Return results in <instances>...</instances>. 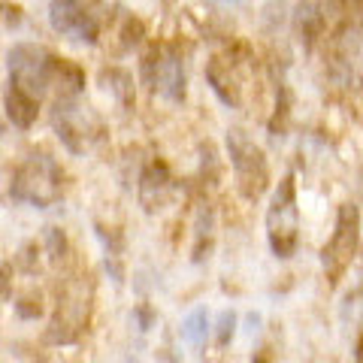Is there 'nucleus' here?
<instances>
[{
    "instance_id": "nucleus-1",
    "label": "nucleus",
    "mask_w": 363,
    "mask_h": 363,
    "mask_svg": "<svg viewBox=\"0 0 363 363\" xmlns=\"http://www.w3.org/2000/svg\"><path fill=\"white\" fill-rule=\"evenodd\" d=\"M91 306H94V285H91V279L76 276L67 281L58 297L55 318L49 321V330H45V342H52V345L76 342L91 321Z\"/></svg>"
},
{
    "instance_id": "nucleus-2",
    "label": "nucleus",
    "mask_w": 363,
    "mask_h": 363,
    "mask_svg": "<svg viewBox=\"0 0 363 363\" xmlns=\"http://www.w3.org/2000/svg\"><path fill=\"white\" fill-rule=\"evenodd\" d=\"M267 240L272 255L288 260L300 248V206H297V182L288 173L272 191L267 209Z\"/></svg>"
},
{
    "instance_id": "nucleus-3",
    "label": "nucleus",
    "mask_w": 363,
    "mask_h": 363,
    "mask_svg": "<svg viewBox=\"0 0 363 363\" xmlns=\"http://www.w3.org/2000/svg\"><path fill=\"white\" fill-rule=\"evenodd\" d=\"M49 21L61 37L94 45L109 28L112 13H109L106 0H52Z\"/></svg>"
},
{
    "instance_id": "nucleus-4",
    "label": "nucleus",
    "mask_w": 363,
    "mask_h": 363,
    "mask_svg": "<svg viewBox=\"0 0 363 363\" xmlns=\"http://www.w3.org/2000/svg\"><path fill=\"white\" fill-rule=\"evenodd\" d=\"M13 197L37 209H49L64 194V173L49 155H30L13 176Z\"/></svg>"
},
{
    "instance_id": "nucleus-5",
    "label": "nucleus",
    "mask_w": 363,
    "mask_h": 363,
    "mask_svg": "<svg viewBox=\"0 0 363 363\" xmlns=\"http://www.w3.org/2000/svg\"><path fill=\"white\" fill-rule=\"evenodd\" d=\"M227 155H230V167H233L240 194L245 200L264 197V191L269 188V167H267V157L260 152V145L245 130L233 128L227 133Z\"/></svg>"
},
{
    "instance_id": "nucleus-6",
    "label": "nucleus",
    "mask_w": 363,
    "mask_h": 363,
    "mask_svg": "<svg viewBox=\"0 0 363 363\" xmlns=\"http://www.w3.org/2000/svg\"><path fill=\"white\" fill-rule=\"evenodd\" d=\"M143 82L152 94L182 104L185 100V61L179 58L173 45H155L143 58Z\"/></svg>"
},
{
    "instance_id": "nucleus-7",
    "label": "nucleus",
    "mask_w": 363,
    "mask_h": 363,
    "mask_svg": "<svg viewBox=\"0 0 363 363\" xmlns=\"http://www.w3.org/2000/svg\"><path fill=\"white\" fill-rule=\"evenodd\" d=\"M357 248H360V212H357L354 203H345L336 215V230L330 236V242H327L324 252H321L327 279H330L333 285L345 276L351 260L357 257Z\"/></svg>"
},
{
    "instance_id": "nucleus-8",
    "label": "nucleus",
    "mask_w": 363,
    "mask_h": 363,
    "mask_svg": "<svg viewBox=\"0 0 363 363\" xmlns=\"http://www.w3.org/2000/svg\"><path fill=\"white\" fill-rule=\"evenodd\" d=\"M52 55L43 45L21 43L9 52V82L25 88L30 97L43 100L45 97V70H49Z\"/></svg>"
},
{
    "instance_id": "nucleus-9",
    "label": "nucleus",
    "mask_w": 363,
    "mask_h": 363,
    "mask_svg": "<svg viewBox=\"0 0 363 363\" xmlns=\"http://www.w3.org/2000/svg\"><path fill=\"white\" fill-rule=\"evenodd\" d=\"M55 130H58L67 149L82 155L85 149H91L94 136L100 133V124L91 118L85 109H79L70 100H64V104H58V112H55Z\"/></svg>"
},
{
    "instance_id": "nucleus-10",
    "label": "nucleus",
    "mask_w": 363,
    "mask_h": 363,
    "mask_svg": "<svg viewBox=\"0 0 363 363\" xmlns=\"http://www.w3.org/2000/svg\"><path fill=\"white\" fill-rule=\"evenodd\" d=\"M176 191V182H173V173H169V167L164 161H149L140 176V206L145 212H161L169 197H173Z\"/></svg>"
},
{
    "instance_id": "nucleus-11",
    "label": "nucleus",
    "mask_w": 363,
    "mask_h": 363,
    "mask_svg": "<svg viewBox=\"0 0 363 363\" xmlns=\"http://www.w3.org/2000/svg\"><path fill=\"white\" fill-rule=\"evenodd\" d=\"M85 88V73L82 67L67 61V58H49V70H45V94H55L58 104L64 100H76Z\"/></svg>"
},
{
    "instance_id": "nucleus-12",
    "label": "nucleus",
    "mask_w": 363,
    "mask_h": 363,
    "mask_svg": "<svg viewBox=\"0 0 363 363\" xmlns=\"http://www.w3.org/2000/svg\"><path fill=\"white\" fill-rule=\"evenodd\" d=\"M206 79H209L215 94L221 97V104H227V106L242 104V79H240V70H236L233 58H212L206 64Z\"/></svg>"
},
{
    "instance_id": "nucleus-13",
    "label": "nucleus",
    "mask_w": 363,
    "mask_h": 363,
    "mask_svg": "<svg viewBox=\"0 0 363 363\" xmlns=\"http://www.w3.org/2000/svg\"><path fill=\"white\" fill-rule=\"evenodd\" d=\"M4 104H6V118L13 121L16 128H21V130L33 128V121H37V112H40V100L37 97H30L25 88H18V85L9 82Z\"/></svg>"
},
{
    "instance_id": "nucleus-14",
    "label": "nucleus",
    "mask_w": 363,
    "mask_h": 363,
    "mask_svg": "<svg viewBox=\"0 0 363 363\" xmlns=\"http://www.w3.org/2000/svg\"><path fill=\"white\" fill-rule=\"evenodd\" d=\"M182 339L185 345H191L194 351H200L209 339V312L206 309H194L185 321H182Z\"/></svg>"
},
{
    "instance_id": "nucleus-15",
    "label": "nucleus",
    "mask_w": 363,
    "mask_h": 363,
    "mask_svg": "<svg viewBox=\"0 0 363 363\" xmlns=\"http://www.w3.org/2000/svg\"><path fill=\"white\" fill-rule=\"evenodd\" d=\"M212 227H215L212 209L203 206V209L197 212V227H194V236H197V242H194V260L209 257V248H212Z\"/></svg>"
},
{
    "instance_id": "nucleus-16",
    "label": "nucleus",
    "mask_w": 363,
    "mask_h": 363,
    "mask_svg": "<svg viewBox=\"0 0 363 363\" xmlns=\"http://www.w3.org/2000/svg\"><path fill=\"white\" fill-rule=\"evenodd\" d=\"M321 25H324V16H321V9H315L312 6V0L309 4H303L300 6V16H297V30L306 37V43H315V37L321 33Z\"/></svg>"
},
{
    "instance_id": "nucleus-17",
    "label": "nucleus",
    "mask_w": 363,
    "mask_h": 363,
    "mask_svg": "<svg viewBox=\"0 0 363 363\" xmlns=\"http://www.w3.org/2000/svg\"><path fill=\"white\" fill-rule=\"evenodd\" d=\"M104 82H109L106 88H112V94L118 97L121 106L133 104V79L124 70H104Z\"/></svg>"
},
{
    "instance_id": "nucleus-18",
    "label": "nucleus",
    "mask_w": 363,
    "mask_h": 363,
    "mask_svg": "<svg viewBox=\"0 0 363 363\" xmlns=\"http://www.w3.org/2000/svg\"><path fill=\"white\" fill-rule=\"evenodd\" d=\"M233 327H236V312L233 309H224L218 315V327H215V342H218L221 348L233 339Z\"/></svg>"
},
{
    "instance_id": "nucleus-19",
    "label": "nucleus",
    "mask_w": 363,
    "mask_h": 363,
    "mask_svg": "<svg viewBox=\"0 0 363 363\" xmlns=\"http://www.w3.org/2000/svg\"><path fill=\"white\" fill-rule=\"evenodd\" d=\"M21 21H25V13H21V6L0 0V25H4V28H18Z\"/></svg>"
},
{
    "instance_id": "nucleus-20",
    "label": "nucleus",
    "mask_w": 363,
    "mask_h": 363,
    "mask_svg": "<svg viewBox=\"0 0 363 363\" xmlns=\"http://www.w3.org/2000/svg\"><path fill=\"white\" fill-rule=\"evenodd\" d=\"M16 312L21 318H40L43 315V297H40V294H28L25 300L16 303Z\"/></svg>"
},
{
    "instance_id": "nucleus-21",
    "label": "nucleus",
    "mask_w": 363,
    "mask_h": 363,
    "mask_svg": "<svg viewBox=\"0 0 363 363\" xmlns=\"http://www.w3.org/2000/svg\"><path fill=\"white\" fill-rule=\"evenodd\" d=\"M45 245H49V257L52 260H61L64 257L67 240H64V233L58 230V227H49V230H45Z\"/></svg>"
},
{
    "instance_id": "nucleus-22",
    "label": "nucleus",
    "mask_w": 363,
    "mask_h": 363,
    "mask_svg": "<svg viewBox=\"0 0 363 363\" xmlns=\"http://www.w3.org/2000/svg\"><path fill=\"white\" fill-rule=\"evenodd\" d=\"M13 297V267L0 264V303Z\"/></svg>"
},
{
    "instance_id": "nucleus-23",
    "label": "nucleus",
    "mask_w": 363,
    "mask_h": 363,
    "mask_svg": "<svg viewBox=\"0 0 363 363\" xmlns=\"http://www.w3.org/2000/svg\"><path fill=\"white\" fill-rule=\"evenodd\" d=\"M233 4H245V0H233Z\"/></svg>"
}]
</instances>
